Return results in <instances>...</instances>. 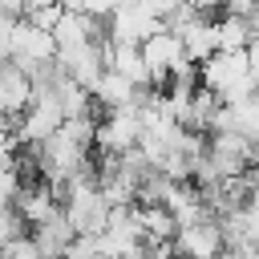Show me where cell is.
Segmentation results:
<instances>
[{
	"mask_svg": "<svg viewBox=\"0 0 259 259\" xmlns=\"http://www.w3.org/2000/svg\"><path fill=\"white\" fill-rule=\"evenodd\" d=\"M138 49H142V57H146V69H150V85H154V89H162L170 73L194 65V61L186 57V49H182V40H178V32H174L170 24L154 28L146 40H138Z\"/></svg>",
	"mask_w": 259,
	"mask_h": 259,
	"instance_id": "obj_1",
	"label": "cell"
},
{
	"mask_svg": "<svg viewBox=\"0 0 259 259\" xmlns=\"http://www.w3.org/2000/svg\"><path fill=\"white\" fill-rule=\"evenodd\" d=\"M138 138H142L138 105H125V109H101L97 130H93V150H97V154H125V150L138 146Z\"/></svg>",
	"mask_w": 259,
	"mask_h": 259,
	"instance_id": "obj_2",
	"label": "cell"
},
{
	"mask_svg": "<svg viewBox=\"0 0 259 259\" xmlns=\"http://www.w3.org/2000/svg\"><path fill=\"white\" fill-rule=\"evenodd\" d=\"M154 28H162V16L150 8V0H117L105 16V36L109 40H146Z\"/></svg>",
	"mask_w": 259,
	"mask_h": 259,
	"instance_id": "obj_3",
	"label": "cell"
},
{
	"mask_svg": "<svg viewBox=\"0 0 259 259\" xmlns=\"http://www.w3.org/2000/svg\"><path fill=\"white\" fill-rule=\"evenodd\" d=\"M174 251L178 255H219L223 251V227L214 214L174 227Z\"/></svg>",
	"mask_w": 259,
	"mask_h": 259,
	"instance_id": "obj_4",
	"label": "cell"
},
{
	"mask_svg": "<svg viewBox=\"0 0 259 259\" xmlns=\"http://www.w3.org/2000/svg\"><path fill=\"white\" fill-rule=\"evenodd\" d=\"M150 89V85H146ZM142 85H134L125 73H117V69H101V77L93 81V105L97 109H125V105H138L142 101V93H146Z\"/></svg>",
	"mask_w": 259,
	"mask_h": 259,
	"instance_id": "obj_5",
	"label": "cell"
},
{
	"mask_svg": "<svg viewBox=\"0 0 259 259\" xmlns=\"http://www.w3.org/2000/svg\"><path fill=\"white\" fill-rule=\"evenodd\" d=\"M101 53H105V69H117V73H125L134 85H150V69H146V57H142V49L138 45H130V40H101Z\"/></svg>",
	"mask_w": 259,
	"mask_h": 259,
	"instance_id": "obj_6",
	"label": "cell"
},
{
	"mask_svg": "<svg viewBox=\"0 0 259 259\" xmlns=\"http://www.w3.org/2000/svg\"><path fill=\"white\" fill-rule=\"evenodd\" d=\"M28 97H32V77H28L20 65L0 61V113H8V117L16 121L20 109L28 105Z\"/></svg>",
	"mask_w": 259,
	"mask_h": 259,
	"instance_id": "obj_7",
	"label": "cell"
},
{
	"mask_svg": "<svg viewBox=\"0 0 259 259\" xmlns=\"http://www.w3.org/2000/svg\"><path fill=\"white\" fill-rule=\"evenodd\" d=\"M32 231V239H36V247H40V255H65V247H69V239L77 235L73 231V223L65 219V210L57 206L49 219H40L36 227H28Z\"/></svg>",
	"mask_w": 259,
	"mask_h": 259,
	"instance_id": "obj_8",
	"label": "cell"
},
{
	"mask_svg": "<svg viewBox=\"0 0 259 259\" xmlns=\"http://www.w3.org/2000/svg\"><path fill=\"white\" fill-rule=\"evenodd\" d=\"M255 24L251 16H235V12H223L214 20V49H247Z\"/></svg>",
	"mask_w": 259,
	"mask_h": 259,
	"instance_id": "obj_9",
	"label": "cell"
},
{
	"mask_svg": "<svg viewBox=\"0 0 259 259\" xmlns=\"http://www.w3.org/2000/svg\"><path fill=\"white\" fill-rule=\"evenodd\" d=\"M61 0H53V4H45V8H32V12H24V20H32V24H40V28H53L57 24V16H61Z\"/></svg>",
	"mask_w": 259,
	"mask_h": 259,
	"instance_id": "obj_10",
	"label": "cell"
},
{
	"mask_svg": "<svg viewBox=\"0 0 259 259\" xmlns=\"http://www.w3.org/2000/svg\"><path fill=\"white\" fill-rule=\"evenodd\" d=\"M186 4H190L194 12H206V16H210L214 8H223V0H186Z\"/></svg>",
	"mask_w": 259,
	"mask_h": 259,
	"instance_id": "obj_11",
	"label": "cell"
},
{
	"mask_svg": "<svg viewBox=\"0 0 259 259\" xmlns=\"http://www.w3.org/2000/svg\"><path fill=\"white\" fill-rule=\"evenodd\" d=\"M243 134H247V138H251V142H255V146H259V117H255V121H251V125H247V130H243Z\"/></svg>",
	"mask_w": 259,
	"mask_h": 259,
	"instance_id": "obj_12",
	"label": "cell"
},
{
	"mask_svg": "<svg viewBox=\"0 0 259 259\" xmlns=\"http://www.w3.org/2000/svg\"><path fill=\"white\" fill-rule=\"evenodd\" d=\"M251 24H255V28H259V8H255V12H251Z\"/></svg>",
	"mask_w": 259,
	"mask_h": 259,
	"instance_id": "obj_13",
	"label": "cell"
}]
</instances>
